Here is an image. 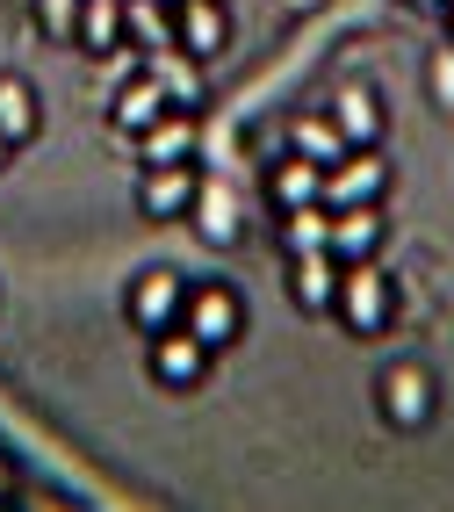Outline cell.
<instances>
[{
    "label": "cell",
    "instance_id": "44dd1931",
    "mask_svg": "<svg viewBox=\"0 0 454 512\" xmlns=\"http://www.w3.org/2000/svg\"><path fill=\"white\" fill-rule=\"evenodd\" d=\"M289 152L332 166V159L346 152V138H339V123H332V116H296V123H289Z\"/></svg>",
    "mask_w": 454,
    "mask_h": 512
},
{
    "label": "cell",
    "instance_id": "9c48e42d",
    "mask_svg": "<svg viewBox=\"0 0 454 512\" xmlns=\"http://www.w3.org/2000/svg\"><path fill=\"white\" fill-rule=\"evenodd\" d=\"M195 152H202V123L188 109H166L152 130H137V159L145 166H195Z\"/></svg>",
    "mask_w": 454,
    "mask_h": 512
},
{
    "label": "cell",
    "instance_id": "e0dca14e",
    "mask_svg": "<svg viewBox=\"0 0 454 512\" xmlns=\"http://www.w3.org/2000/svg\"><path fill=\"white\" fill-rule=\"evenodd\" d=\"M188 224H195L202 246H238V195H231L224 181H202L195 210H188Z\"/></svg>",
    "mask_w": 454,
    "mask_h": 512
},
{
    "label": "cell",
    "instance_id": "4fadbf2b",
    "mask_svg": "<svg viewBox=\"0 0 454 512\" xmlns=\"http://www.w3.org/2000/svg\"><path fill=\"white\" fill-rule=\"evenodd\" d=\"M382 253V210L361 202V210H332V260L339 267H361Z\"/></svg>",
    "mask_w": 454,
    "mask_h": 512
},
{
    "label": "cell",
    "instance_id": "d4e9b609",
    "mask_svg": "<svg viewBox=\"0 0 454 512\" xmlns=\"http://www.w3.org/2000/svg\"><path fill=\"white\" fill-rule=\"evenodd\" d=\"M8 159H15V145H8V138H0V166H8Z\"/></svg>",
    "mask_w": 454,
    "mask_h": 512
},
{
    "label": "cell",
    "instance_id": "5bb4252c",
    "mask_svg": "<svg viewBox=\"0 0 454 512\" xmlns=\"http://www.w3.org/2000/svg\"><path fill=\"white\" fill-rule=\"evenodd\" d=\"M332 123H339V138H346V152H361V145H382V94L375 87H339V101H332Z\"/></svg>",
    "mask_w": 454,
    "mask_h": 512
},
{
    "label": "cell",
    "instance_id": "3957f363",
    "mask_svg": "<svg viewBox=\"0 0 454 512\" xmlns=\"http://www.w3.org/2000/svg\"><path fill=\"white\" fill-rule=\"evenodd\" d=\"M382 188H390V159H382V145H361V152H339L325 166V210H361V202H382Z\"/></svg>",
    "mask_w": 454,
    "mask_h": 512
},
{
    "label": "cell",
    "instance_id": "6da1fadb",
    "mask_svg": "<svg viewBox=\"0 0 454 512\" xmlns=\"http://www.w3.org/2000/svg\"><path fill=\"white\" fill-rule=\"evenodd\" d=\"M332 318H339L346 332H354V339H375V332H390V318H397V282L382 275L375 260H361V267H339Z\"/></svg>",
    "mask_w": 454,
    "mask_h": 512
},
{
    "label": "cell",
    "instance_id": "cb8c5ba5",
    "mask_svg": "<svg viewBox=\"0 0 454 512\" xmlns=\"http://www.w3.org/2000/svg\"><path fill=\"white\" fill-rule=\"evenodd\" d=\"M411 8H426V15H447V0H411Z\"/></svg>",
    "mask_w": 454,
    "mask_h": 512
},
{
    "label": "cell",
    "instance_id": "8fae6325",
    "mask_svg": "<svg viewBox=\"0 0 454 512\" xmlns=\"http://www.w3.org/2000/svg\"><path fill=\"white\" fill-rule=\"evenodd\" d=\"M289 296H296V311L325 318L332 296H339V260L332 253H289Z\"/></svg>",
    "mask_w": 454,
    "mask_h": 512
},
{
    "label": "cell",
    "instance_id": "9a60e30c",
    "mask_svg": "<svg viewBox=\"0 0 454 512\" xmlns=\"http://www.w3.org/2000/svg\"><path fill=\"white\" fill-rule=\"evenodd\" d=\"M267 195H274V210H303V202L325 195V166L303 159V152H282V159H274V174H267Z\"/></svg>",
    "mask_w": 454,
    "mask_h": 512
},
{
    "label": "cell",
    "instance_id": "d6986e66",
    "mask_svg": "<svg viewBox=\"0 0 454 512\" xmlns=\"http://www.w3.org/2000/svg\"><path fill=\"white\" fill-rule=\"evenodd\" d=\"M73 44L94 51V58H109L123 44V8L116 0H80V29H73Z\"/></svg>",
    "mask_w": 454,
    "mask_h": 512
},
{
    "label": "cell",
    "instance_id": "30bf717a",
    "mask_svg": "<svg viewBox=\"0 0 454 512\" xmlns=\"http://www.w3.org/2000/svg\"><path fill=\"white\" fill-rule=\"evenodd\" d=\"M145 73L166 87V101L173 109H188V116H202V58H188L181 44H159V51H145Z\"/></svg>",
    "mask_w": 454,
    "mask_h": 512
},
{
    "label": "cell",
    "instance_id": "52a82bcc",
    "mask_svg": "<svg viewBox=\"0 0 454 512\" xmlns=\"http://www.w3.org/2000/svg\"><path fill=\"white\" fill-rule=\"evenodd\" d=\"M382 419L404 426V433L433 419V375L418 361H390V368H382Z\"/></svg>",
    "mask_w": 454,
    "mask_h": 512
},
{
    "label": "cell",
    "instance_id": "8992f818",
    "mask_svg": "<svg viewBox=\"0 0 454 512\" xmlns=\"http://www.w3.org/2000/svg\"><path fill=\"white\" fill-rule=\"evenodd\" d=\"M195 195H202L195 166H145V174H137V210L152 224H181L195 210Z\"/></svg>",
    "mask_w": 454,
    "mask_h": 512
},
{
    "label": "cell",
    "instance_id": "ffe728a7",
    "mask_svg": "<svg viewBox=\"0 0 454 512\" xmlns=\"http://www.w3.org/2000/svg\"><path fill=\"white\" fill-rule=\"evenodd\" d=\"M282 224H289V238H282L289 253H332V210H325V202H303V210H282Z\"/></svg>",
    "mask_w": 454,
    "mask_h": 512
},
{
    "label": "cell",
    "instance_id": "ac0fdd59",
    "mask_svg": "<svg viewBox=\"0 0 454 512\" xmlns=\"http://www.w3.org/2000/svg\"><path fill=\"white\" fill-rule=\"evenodd\" d=\"M123 37H130L137 51L173 44V0H123Z\"/></svg>",
    "mask_w": 454,
    "mask_h": 512
},
{
    "label": "cell",
    "instance_id": "7c38bea8",
    "mask_svg": "<svg viewBox=\"0 0 454 512\" xmlns=\"http://www.w3.org/2000/svg\"><path fill=\"white\" fill-rule=\"evenodd\" d=\"M166 109H173V101H166V87H159L152 73H130V80H116V87H109V116L130 130V138H137V130H152Z\"/></svg>",
    "mask_w": 454,
    "mask_h": 512
},
{
    "label": "cell",
    "instance_id": "484cf974",
    "mask_svg": "<svg viewBox=\"0 0 454 512\" xmlns=\"http://www.w3.org/2000/svg\"><path fill=\"white\" fill-rule=\"evenodd\" d=\"M447 15H454V0H447Z\"/></svg>",
    "mask_w": 454,
    "mask_h": 512
},
{
    "label": "cell",
    "instance_id": "2e32d148",
    "mask_svg": "<svg viewBox=\"0 0 454 512\" xmlns=\"http://www.w3.org/2000/svg\"><path fill=\"white\" fill-rule=\"evenodd\" d=\"M44 130V101H37V87H29L22 73H0V138L8 145H29Z\"/></svg>",
    "mask_w": 454,
    "mask_h": 512
},
{
    "label": "cell",
    "instance_id": "ba28073f",
    "mask_svg": "<svg viewBox=\"0 0 454 512\" xmlns=\"http://www.w3.org/2000/svg\"><path fill=\"white\" fill-rule=\"evenodd\" d=\"M173 44H181L188 58H217L231 44L224 0H173Z\"/></svg>",
    "mask_w": 454,
    "mask_h": 512
},
{
    "label": "cell",
    "instance_id": "277c9868",
    "mask_svg": "<svg viewBox=\"0 0 454 512\" xmlns=\"http://www.w3.org/2000/svg\"><path fill=\"white\" fill-rule=\"evenodd\" d=\"M181 303H188V282L173 275V267H145V275L123 289V318L152 339V332H166V325H181Z\"/></svg>",
    "mask_w": 454,
    "mask_h": 512
},
{
    "label": "cell",
    "instance_id": "7a4b0ae2",
    "mask_svg": "<svg viewBox=\"0 0 454 512\" xmlns=\"http://www.w3.org/2000/svg\"><path fill=\"white\" fill-rule=\"evenodd\" d=\"M181 325L202 339L209 354H224L238 332H246V296H238L231 282H195L188 303H181Z\"/></svg>",
    "mask_w": 454,
    "mask_h": 512
},
{
    "label": "cell",
    "instance_id": "603a6c76",
    "mask_svg": "<svg viewBox=\"0 0 454 512\" xmlns=\"http://www.w3.org/2000/svg\"><path fill=\"white\" fill-rule=\"evenodd\" d=\"M433 101H440V109H454V44L433 58Z\"/></svg>",
    "mask_w": 454,
    "mask_h": 512
},
{
    "label": "cell",
    "instance_id": "7402d4cb",
    "mask_svg": "<svg viewBox=\"0 0 454 512\" xmlns=\"http://www.w3.org/2000/svg\"><path fill=\"white\" fill-rule=\"evenodd\" d=\"M37 22H44V37L73 44V29H80V0H37Z\"/></svg>",
    "mask_w": 454,
    "mask_h": 512
},
{
    "label": "cell",
    "instance_id": "5b68a950",
    "mask_svg": "<svg viewBox=\"0 0 454 512\" xmlns=\"http://www.w3.org/2000/svg\"><path fill=\"white\" fill-rule=\"evenodd\" d=\"M209 361H217V354H209L188 325L152 332V347H145V368H152V383H159V390H195L202 375H209Z\"/></svg>",
    "mask_w": 454,
    "mask_h": 512
}]
</instances>
